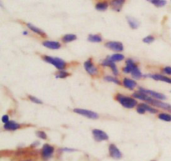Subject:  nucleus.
I'll list each match as a JSON object with an SVG mask.
<instances>
[{
    "mask_svg": "<svg viewBox=\"0 0 171 161\" xmlns=\"http://www.w3.org/2000/svg\"><path fill=\"white\" fill-rule=\"evenodd\" d=\"M116 100L121 104L125 108L127 109H133L137 105V101L134 99H132L130 97H126L122 95H116Z\"/></svg>",
    "mask_w": 171,
    "mask_h": 161,
    "instance_id": "nucleus-1",
    "label": "nucleus"
},
{
    "mask_svg": "<svg viewBox=\"0 0 171 161\" xmlns=\"http://www.w3.org/2000/svg\"><path fill=\"white\" fill-rule=\"evenodd\" d=\"M43 59L44 61H46L49 64H51L52 65H54L55 68H57L59 70L64 69L66 66V63L63 60V59H59V58H54V57L50 56H44Z\"/></svg>",
    "mask_w": 171,
    "mask_h": 161,
    "instance_id": "nucleus-2",
    "label": "nucleus"
},
{
    "mask_svg": "<svg viewBox=\"0 0 171 161\" xmlns=\"http://www.w3.org/2000/svg\"><path fill=\"white\" fill-rule=\"evenodd\" d=\"M74 112L80 115H83L84 117L89 118V119H92V120H96L99 118V115L97 113L93 112L91 110H84V109H74Z\"/></svg>",
    "mask_w": 171,
    "mask_h": 161,
    "instance_id": "nucleus-3",
    "label": "nucleus"
},
{
    "mask_svg": "<svg viewBox=\"0 0 171 161\" xmlns=\"http://www.w3.org/2000/svg\"><path fill=\"white\" fill-rule=\"evenodd\" d=\"M105 47L110 49V50L115 52H121L124 50V46L122 43L116 41H110L105 44Z\"/></svg>",
    "mask_w": 171,
    "mask_h": 161,
    "instance_id": "nucleus-4",
    "label": "nucleus"
},
{
    "mask_svg": "<svg viewBox=\"0 0 171 161\" xmlns=\"http://www.w3.org/2000/svg\"><path fill=\"white\" fill-rule=\"evenodd\" d=\"M84 69H85V70H86L90 75H96V74H98L97 67L93 64L92 59H88L87 61L84 63Z\"/></svg>",
    "mask_w": 171,
    "mask_h": 161,
    "instance_id": "nucleus-5",
    "label": "nucleus"
},
{
    "mask_svg": "<svg viewBox=\"0 0 171 161\" xmlns=\"http://www.w3.org/2000/svg\"><path fill=\"white\" fill-rule=\"evenodd\" d=\"M140 91L144 92L146 95H148L149 96H150V97L154 98V100H166V96L163 94H160V93L158 92H154V91H152V90H144L143 88H140L139 89Z\"/></svg>",
    "mask_w": 171,
    "mask_h": 161,
    "instance_id": "nucleus-6",
    "label": "nucleus"
},
{
    "mask_svg": "<svg viewBox=\"0 0 171 161\" xmlns=\"http://www.w3.org/2000/svg\"><path fill=\"white\" fill-rule=\"evenodd\" d=\"M92 134L95 140L99 141V142L109 139V135H108L107 134L104 132L103 130H100V129H93Z\"/></svg>",
    "mask_w": 171,
    "mask_h": 161,
    "instance_id": "nucleus-7",
    "label": "nucleus"
},
{
    "mask_svg": "<svg viewBox=\"0 0 171 161\" xmlns=\"http://www.w3.org/2000/svg\"><path fill=\"white\" fill-rule=\"evenodd\" d=\"M54 147H52L51 145L49 144H44L42 148V157L44 159H48L53 155L54 154Z\"/></svg>",
    "mask_w": 171,
    "mask_h": 161,
    "instance_id": "nucleus-8",
    "label": "nucleus"
},
{
    "mask_svg": "<svg viewBox=\"0 0 171 161\" xmlns=\"http://www.w3.org/2000/svg\"><path fill=\"white\" fill-rule=\"evenodd\" d=\"M109 152H110V155L112 158L116 159H120L122 158V153L115 144H110L109 147Z\"/></svg>",
    "mask_w": 171,
    "mask_h": 161,
    "instance_id": "nucleus-9",
    "label": "nucleus"
},
{
    "mask_svg": "<svg viewBox=\"0 0 171 161\" xmlns=\"http://www.w3.org/2000/svg\"><path fill=\"white\" fill-rule=\"evenodd\" d=\"M144 77H149L151 79H154V80H158V81H163V82L171 84V79L167 78L165 76H163L161 74H146Z\"/></svg>",
    "mask_w": 171,
    "mask_h": 161,
    "instance_id": "nucleus-10",
    "label": "nucleus"
},
{
    "mask_svg": "<svg viewBox=\"0 0 171 161\" xmlns=\"http://www.w3.org/2000/svg\"><path fill=\"white\" fill-rule=\"evenodd\" d=\"M135 68H137L135 63L131 59H129L126 60V67L123 69V72L124 73H131Z\"/></svg>",
    "mask_w": 171,
    "mask_h": 161,
    "instance_id": "nucleus-11",
    "label": "nucleus"
},
{
    "mask_svg": "<svg viewBox=\"0 0 171 161\" xmlns=\"http://www.w3.org/2000/svg\"><path fill=\"white\" fill-rule=\"evenodd\" d=\"M102 64H103V66L110 67V69H112L113 73L115 74V75H118V74H119V71H118V69H117V67H116V65H115V64L114 63V62L110 61L109 59H106L105 60H104Z\"/></svg>",
    "mask_w": 171,
    "mask_h": 161,
    "instance_id": "nucleus-12",
    "label": "nucleus"
},
{
    "mask_svg": "<svg viewBox=\"0 0 171 161\" xmlns=\"http://www.w3.org/2000/svg\"><path fill=\"white\" fill-rule=\"evenodd\" d=\"M133 97L135 98V99H139V100H144V101H146V102H148V103L149 102V100L152 99V98L149 97L148 95H146V94H144V93L140 91V90L138 91V92L134 93Z\"/></svg>",
    "mask_w": 171,
    "mask_h": 161,
    "instance_id": "nucleus-13",
    "label": "nucleus"
},
{
    "mask_svg": "<svg viewBox=\"0 0 171 161\" xmlns=\"http://www.w3.org/2000/svg\"><path fill=\"white\" fill-rule=\"evenodd\" d=\"M123 85L125 88H127L129 90H134L137 85V83L134 80H132L130 79H128V78H125L123 80Z\"/></svg>",
    "mask_w": 171,
    "mask_h": 161,
    "instance_id": "nucleus-14",
    "label": "nucleus"
},
{
    "mask_svg": "<svg viewBox=\"0 0 171 161\" xmlns=\"http://www.w3.org/2000/svg\"><path fill=\"white\" fill-rule=\"evenodd\" d=\"M43 45L50 49H60V44L56 41H44L43 42Z\"/></svg>",
    "mask_w": 171,
    "mask_h": 161,
    "instance_id": "nucleus-15",
    "label": "nucleus"
},
{
    "mask_svg": "<svg viewBox=\"0 0 171 161\" xmlns=\"http://www.w3.org/2000/svg\"><path fill=\"white\" fill-rule=\"evenodd\" d=\"M125 2V0H112L111 1V6H112L113 9L117 11V12L120 11Z\"/></svg>",
    "mask_w": 171,
    "mask_h": 161,
    "instance_id": "nucleus-16",
    "label": "nucleus"
},
{
    "mask_svg": "<svg viewBox=\"0 0 171 161\" xmlns=\"http://www.w3.org/2000/svg\"><path fill=\"white\" fill-rule=\"evenodd\" d=\"M149 103H150V104L155 105V106H158V107H160L161 109H164V110H169V108H170V105H168V104H165V103L161 102L160 100L151 99Z\"/></svg>",
    "mask_w": 171,
    "mask_h": 161,
    "instance_id": "nucleus-17",
    "label": "nucleus"
},
{
    "mask_svg": "<svg viewBox=\"0 0 171 161\" xmlns=\"http://www.w3.org/2000/svg\"><path fill=\"white\" fill-rule=\"evenodd\" d=\"M3 128L7 129V130L13 131L20 128V125L16 123V122H14V121H9V122H8V123L4 124Z\"/></svg>",
    "mask_w": 171,
    "mask_h": 161,
    "instance_id": "nucleus-18",
    "label": "nucleus"
},
{
    "mask_svg": "<svg viewBox=\"0 0 171 161\" xmlns=\"http://www.w3.org/2000/svg\"><path fill=\"white\" fill-rule=\"evenodd\" d=\"M27 26H28V28H29L31 31H33V33H37V34H38V35L40 36H43V37H45V36H46V34H45V33H44V31L42 30V29H40L39 28H37L36 26L33 25V24H31V23H27Z\"/></svg>",
    "mask_w": 171,
    "mask_h": 161,
    "instance_id": "nucleus-19",
    "label": "nucleus"
},
{
    "mask_svg": "<svg viewBox=\"0 0 171 161\" xmlns=\"http://www.w3.org/2000/svg\"><path fill=\"white\" fill-rule=\"evenodd\" d=\"M127 21L128 23H129V25L130 26V28H133V29L138 28L139 26V22L136 18H131V17H127Z\"/></svg>",
    "mask_w": 171,
    "mask_h": 161,
    "instance_id": "nucleus-20",
    "label": "nucleus"
},
{
    "mask_svg": "<svg viewBox=\"0 0 171 161\" xmlns=\"http://www.w3.org/2000/svg\"><path fill=\"white\" fill-rule=\"evenodd\" d=\"M108 59H110V61H112V62H114V63H115V62H120V61H122V60H124V59H125V56H124V55L121 54H113V55H111L110 57H109Z\"/></svg>",
    "mask_w": 171,
    "mask_h": 161,
    "instance_id": "nucleus-21",
    "label": "nucleus"
},
{
    "mask_svg": "<svg viewBox=\"0 0 171 161\" xmlns=\"http://www.w3.org/2000/svg\"><path fill=\"white\" fill-rule=\"evenodd\" d=\"M88 40L92 43H100L102 42V37L98 34H90L88 37Z\"/></svg>",
    "mask_w": 171,
    "mask_h": 161,
    "instance_id": "nucleus-22",
    "label": "nucleus"
},
{
    "mask_svg": "<svg viewBox=\"0 0 171 161\" xmlns=\"http://www.w3.org/2000/svg\"><path fill=\"white\" fill-rule=\"evenodd\" d=\"M77 39V36L75 34H66L62 38V41L64 43H70Z\"/></svg>",
    "mask_w": 171,
    "mask_h": 161,
    "instance_id": "nucleus-23",
    "label": "nucleus"
},
{
    "mask_svg": "<svg viewBox=\"0 0 171 161\" xmlns=\"http://www.w3.org/2000/svg\"><path fill=\"white\" fill-rule=\"evenodd\" d=\"M108 3L106 2H102V3H99L95 5V8L98 11H105L108 8Z\"/></svg>",
    "mask_w": 171,
    "mask_h": 161,
    "instance_id": "nucleus-24",
    "label": "nucleus"
},
{
    "mask_svg": "<svg viewBox=\"0 0 171 161\" xmlns=\"http://www.w3.org/2000/svg\"><path fill=\"white\" fill-rule=\"evenodd\" d=\"M139 105H140L141 107L143 108L145 112L147 111V112H149L151 113V114H156V113L158 112V110H155V109H154V108L150 107V106H149V105H145V104H140Z\"/></svg>",
    "mask_w": 171,
    "mask_h": 161,
    "instance_id": "nucleus-25",
    "label": "nucleus"
},
{
    "mask_svg": "<svg viewBox=\"0 0 171 161\" xmlns=\"http://www.w3.org/2000/svg\"><path fill=\"white\" fill-rule=\"evenodd\" d=\"M131 74H132V76H133L134 79H139L141 77H142V73H141L140 70L139 69L138 67L134 69L133 71L131 72Z\"/></svg>",
    "mask_w": 171,
    "mask_h": 161,
    "instance_id": "nucleus-26",
    "label": "nucleus"
},
{
    "mask_svg": "<svg viewBox=\"0 0 171 161\" xmlns=\"http://www.w3.org/2000/svg\"><path fill=\"white\" fill-rule=\"evenodd\" d=\"M159 119L161 120H164V121H166V122H170L171 121V115H168V114H159Z\"/></svg>",
    "mask_w": 171,
    "mask_h": 161,
    "instance_id": "nucleus-27",
    "label": "nucleus"
},
{
    "mask_svg": "<svg viewBox=\"0 0 171 161\" xmlns=\"http://www.w3.org/2000/svg\"><path fill=\"white\" fill-rule=\"evenodd\" d=\"M154 5H155L156 7L158 8H160V7H164V6L166 5L167 3V1L166 0H154L152 2Z\"/></svg>",
    "mask_w": 171,
    "mask_h": 161,
    "instance_id": "nucleus-28",
    "label": "nucleus"
},
{
    "mask_svg": "<svg viewBox=\"0 0 171 161\" xmlns=\"http://www.w3.org/2000/svg\"><path fill=\"white\" fill-rule=\"evenodd\" d=\"M105 80H106V81H108V82L115 83V84H116V85H120V80H118L117 79H115V78H114V77L106 76L105 77Z\"/></svg>",
    "mask_w": 171,
    "mask_h": 161,
    "instance_id": "nucleus-29",
    "label": "nucleus"
},
{
    "mask_svg": "<svg viewBox=\"0 0 171 161\" xmlns=\"http://www.w3.org/2000/svg\"><path fill=\"white\" fill-rule=\"evenodd\" d=\"M67 76H69V74L65 71H59L58 74H56L55 77L57 79H64V78H66Z\"/></svg>",
    "mask_w": 171,
    "mask_h": 161,
    "instance_id": "nucleus-30",
    "label": "nucleus"
},
{
    "mask_svg": "<svg viewBox=\"0 0 171 161\" xmlns=\"http://www.w3.org/2000/svg\"><path fill=\"white\" fill-rule=\"evenodd\" d=\"M154 41V38L153 36L149 35L143 38V42L144 43H145V44H151V43H153Z\"/></svg>",
    "mask_w": 171,
    "mask_h": 161,
    "instance_id": "nucleus-31",
    "label": "nucleus"
},
{
    "mask_svg": "<svg viewBox=\"0 0 171 161\" xmlns=\"http://www.w3.org/2000/svg\"><path fill=\"white\" fill-rule=\"evenodd\" d=\"M36 135L38 136V138L42 139H47V134L44 131H37L36 132Z\"/></svg>",
    "mask_w": 171,
    "mask_h": 161,
    "instance_id": "nucleus-32",
    "label": "nucleus"
},
{
    "mask_svg": "<svg viewBox=\"0 0 171 161\" xmlns=\"http://www.w3.org/2000/svg\"><path fill=\"white\" fill-rule=\"evenodd\" d=\"M28 98H29V100H30L32 102L35 103V104H38V105H42V104H43V102H42L39 99H38V98L33 97V96H31V95H29Z\"/></svg>",
    "mask_w": 171,
    "mask_h": 161,
    "instance_id": "nucleus-33",
    "label": "nucleus"
},
{
    "mask_svg": "<svg viewBox=\"0 0 171 161\" xmlns=\"http://www.w3.org/2000/svg\"><path fill=\"white\" fill-rule=\"evenodd\" d=\"M163 72L164 74H169L171 75V67H165V68H164L163 69Z\"/></svg>",
    "mask_w": 171,
    "mask_h": 161,
    "instance_id": "nucleus-34",
    "label": "nucleus"
},
{
    "mask_svg": "<svg viewBox=\"0 0 171 161\" xmlns=\"http://www.w3.org/2000/svg\"><path fill=\"white\" fill-rule=\"evenodd\" d=\"M8 119H9V117H8V115H3V117H2V121H3V123L7 124V123H8V122H9V120H8Z\"/></svg>",
    "mask_w": 171,
    "mask_h": 161,
    "instance_id": "nucleus-35",
    "label": "nucleus"
},
{
    "mask_svg": "<svg viewBox=\"0 0 171 161\" xmlns=\"http://www.w3.org/2000/svg\"><path fill=\"white\" fill-rule=\"evenodd\" d=\"M137 112H138L139 114H142V115H143V114L145 113V111H144V110L143 108L141 107L140 105H139L138 108H137Z\"/></svg>",
    "mask_w": 171,
    "mask_h": 161,
    "instance_id": "nucleus-36",
    "label": "nucleus"
},
{
    "mask_svg": "<svg viewBox=\"0 0 171 161\" xmlns=\"http://www.w3.org/2000/svg\"><path fill=\"white\" fill-rule=\"evenodd\" d=\"M63 150H64V151H70V152H73V151H74V149H63Z\"/></svg>",
    "mask_w": 171,
    "mask_h": 161,
    "instance_id": "nucleus-37",
    "label": "nucleus"
},
{
    "mask_svg": "<svg viewBox=\"0 0 171 161\" xmlns=\"http://www.w3.org/2000/svg\"><path fill=\"white\" fill-rule=\"evenodd\" d=\"M23 34H24V35H25V34H28V32L24 31V32H23Z\"/></svg>",
    "mask_w": 171,
    "mask_h": 161,
    "instance_id": "nucleus-38",
    "label": "nucleus"
},
{
    "mask_svg": "<svg viewBox=\"0 0 171 161\" xmlns=\"http://www.w3.org/2000/svg\"><path fill=\"white\" fill-rule=\"evenodd\" d=\"M147 1H149V2H151V3H152V2H153V1H154V0H147Z\"/></svg>",
    "mask_w": 171,
    "mask_h": 161,
    "instance_id": "nucleus-39",
    "label": "nucleus"
},
{
    "mask_svg": "<svg viewBox=\"0 0 171 161\" xmlns=\"http://www.w3.org/2000/svg\"><path fill=\"white\" fill-rule=\"evenodd\" d=\"M23 161H32V160H30V159H27V160H23Z\"/></svg>",
    "mask_w": 171,
    "mask_h": 161,
    "instance_id": "nucleus-40",
    "label": "nucleus"
},
{
    "mask_svg": "<svg viewBox=\"0 0 171 161\" xmlns=\"http://www.w3.org/2000/svg\"><path fill=\"white\" fill-rule=\"evenodd\" d=\"M169 110H170V111H171V106H170V108H169Z\"/></svg>",
    "mask_w": 171,
    "mask_h": 161,
    "instance_id": "nucleus-41",
    "label": "nucleus"
},
{
    "mask_svg": "<svg viewBox=\"0 0 171 161\" xmlns=\"http://www.w3.org/2000/svg\"><path fill=\"white\" fill-rule=\"evenodd\" d=\"M153 161H154V160H153Z\"/></svg>",
    "mask_w": 171,
    "mask_h": 161,
    "instance_id": "nucleus-42",
    "label": "nucleus"
}]
</instances>
